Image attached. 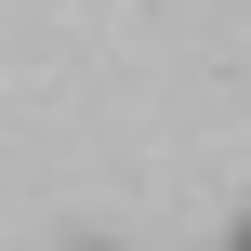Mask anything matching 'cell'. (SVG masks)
Wrapping results in <instances>:
<instances>
[{"mask_svg": "<svg viewBox=\"0 0 251 251\" xmlns=\"http://www.w3.org/2000/svg\"><path fill=\"white\" fill-rule=\"evenodd\" d=\"M238 251H251V225H238Z\"/></svg>", "mask_w": 251, "mask_h": 251, "instance_id": "obj_1", "label": "cell"}]
</instances>
